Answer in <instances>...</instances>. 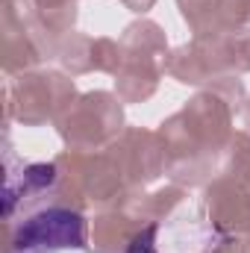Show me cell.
<instances>
[{
  "instance_id": "cell-1",
  "label": "cell",
  "mask_w": 250,
  "mask_h": 253,
  "mask_svg": "<svg viewBox=\"0 0 250 253\" xmlns=\"http://www.w3.org/2000/svg\"><path fill=\"white\" fill-rule=\"evenodd\" d=\"M30 242L44 245V242H59V245H80L83 242V218L71 215V212H50V215H39L33 218L21 239L18 248H30Z\"/></svg>"
},
{
  "instance_id": "cell-2",
  "label": "cell",
  "mask_w": 250,
  "mask_h": 253,
  "mask_svg": "<svg viewBox=\"0 0 250 253\" xmlns=\"http://www.w3.org/2000/svg\"><path fill=\"white\" fill-rule=\"evenodd\" d=\"M153 233H156V227H147V230L135 239V245L129 248V253H153L150 251V239H153Z\"/></svg>"
}]
</instances>
